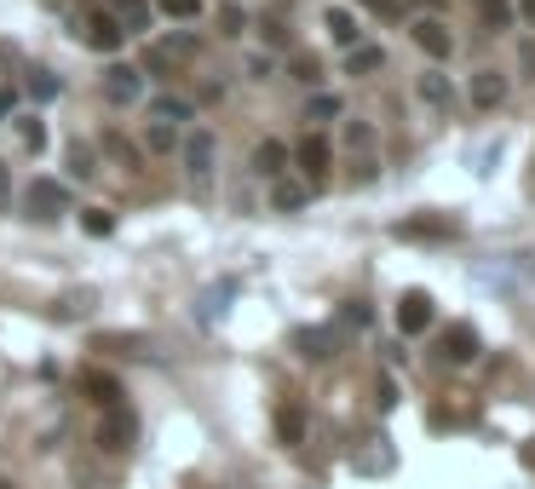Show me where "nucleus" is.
<instances>
[{
  "mask_svg": "<svg viewBox=\"0 0 535 489\" xmlns=\"http://www.w3.org/2000/svg\"><path fill=\"white\" fill-rule=\"evenodd\" d=\"M24 208H29V219H58V213H70V190L58 179H35L24 190Z\"/></svg>",
  "mask_w": 535,
  "mask_h": 489,
  "instance_id": "f03ea898",
  "label": "nucleus"
},
{
  "mask_svg": "<svg viewBox=\"0 0 535 489\" xmlns=\"http://www.w3.org/2000/svg\"><path fill=\"white\" fill-rule=\"evenodd\" d=\"M305 202H311V190H305L300 179H277V190H271V208L277 213H300Z\"/></svg>",
  "mask_w": 535,
  "mask_h": 489,
  "instance_id": "a211bd4d",
  "label": "nucleus"
},
{
  "mask_svg": "<svg viewBox=\"0 0 535 489\" xmlns=\"http://www.w3.org/2000/svg\"><path fill=\"white\" fill-rule=\"evenodd\" d=\"M29 93H35V98H58V75H52V70H29Z\"/></svg>",
  "mask_w": 535,
  "mask_h": 489,
  "instance_id": "c85d7f7f",
  "label": "nucleus"
},
{
  "mask_svg": "<svg viewBox=\"0 0 535 489\" xmlns=\"http://www.w3.org/2000/svg\"><path fill=\"white\" fill-rule=\"evenodd\" d=\"M110 6H116L110 18H116L121 29H150V6H144V0H110Z\"/></svg>",
  "mask_w": 535,
  "mask_h": 489,
  "instance_id": "aec40b11",
  "label": "nucleus"
},
{
  "mask_svg": "<svg viewBox=\"0 0 535 489\" xmlns=\"http://www.w3.org/2000/svg\"><path fill=\"white\" fill-rule=\"evenodd\" d=\"M81 231H87V236H110V231H116V219H110L104 208H87V213H81Z\"/></svg>",
  "mask_w": 535,
  "mask_h": 489,
  "instance_id": "bb28decb",
  "label": "nucleus"
},
{
  "mask_svg": "<svg viewBox=\"0 0 535 489\" xmlns=\"http://www.w3.org/2000/svg\"><path fill=\"white\" fill-rule=\"evenodd\" d=\"M524 12H530V18H535V0H524Z\"/></svg>",
  "mask_w": 535,
  "mask_h": 489,
  "instance_id": "79ce46f5",
  "label": "nucleus"
},
{
  "mask_svg": "<svg viewBox=\"0 0 535 489\" xmlns=\"http://www.w3.org/2000/svg\"><path fill=\"white\" fill-rule=\"evenodd\" d=\"M121 35H127V29H121L110 12H87V18H81V41H87L93 52H116Z\"/></svg>",
  "mask_w": 535,
  "mask_h": 489,
  "instance_id": "39448f33",
  "label": "nucleus"
},
{
  "mask_svg": "<svg viewBox=\"0 0 535 489\" xmlns=\"http://www.w3.org/2000/svg\"><path fill=\"white\" fill-rule=\"evenodd\" d=\"M81 392L93 397L98 409H116V403H121V380H116V374H104V369H87V374H81Z\"/></svg>",
  "mask_w": 535,
  "mask_h": 489,
  "instance_id": "9b49d317",
  "label": "nucleus"
},
{
  "mask_svg": "<svg viewBox=\"0 0 535 489\" xmlns=\"http://www.w3.org/2000/svg\"><path fill=\"white\" fill-rule=\"evenodd\" d=\"M432 317H438V300H432V294H420V288H409L403 305H397V328H403V334H426Z\"/></svg>",
  "mask_w": 535,
  "mask_h": 489,
  "instance_id": "20e7f679",
  "label": "nucleus"
},
{
  "mask_svg": "<svg viewBox=\"0 0 535 489\" xmlns=\"http://www.w3.org/2000/svg\"><path fill=\"white\" fill-rule=\"evenodd\" d=\"M294 162H300L311 179H323V173H328V139H317V133L300 139V144H294Z\"/></svg>",
  "mask_w": 535,
  "mask_h": 489,
  "instance_id": "ddd939ff",
  "label": "nucleus"
},
{
  "mask_svg": "<svg viewBox=\"0 0 535 489\" xmlns=\"http://www.w3.org/2000/svg\"><path fill=\"white\" fill-rule=\"evenodd\" d=\"M139 93H144V81H139L133 64H110V70H104V98H110V104H139Z\"/></svg>",
  "mask_w": 535,
  "mask_h": 489,
  "instance_id": "423d86ee",
  "label": "nucleus"
},
{
  "mask_svg": "<svg viewBox=\"0 0 535 489\" xmlns=\"http://www.w3.org/2000/svg\"><path fill=\"white\" fill-rule=\"evenodd\" d=\"M323 29H328V35H334V47H357V18H351V12H346V6H328V12H323Z\"/></svg>",
  "mask_w": 535,
  "mask_h": 489,
  "instance_id": "dca6fc26",
  "label": "nucleus"
},
{
  "mask_svg": "<svg viewBox=\"0 0 535 489\" xmlns=\"http://www.w3.org/2000/svg\"><path fill=\"white\" fill-rule=\"evenodd\" d=\"M518 455H524V466L535 472V438H530V443H518Z\"/></svg>",
  "mask_w": 535,
  "mask_h": 489,
  "instance_id": "4c0bfd02",
  "label": "nucleus"
},
{
  "mask_svg": "<svg viewBox=\"0 0 535 489\" xmlns=\"http://www.w3.org/2000/svg\"><path fill=\"white\" fill-rule=\"evenodd\" d=\"M282 167H288V144H277V139H265L254 150V173H265V179H277Z\"/></svg>",
  "mask_w": 535,
  "mask_h": 489,
  "instance_id": "6ab92c4d",
  "label": "nucleus"
},
{
  "mask_svg": "<svg viewBox=\"0 0 535 489\" xmlns=\"http://www.w3.org/2000/svg\"><path fill=\"white\" fill-rule=\"evenodd\" d=\"M277 438L294 449V443H305V409L288 397V403H277Z\"/></svg>",
  "mask_w": 535,
  "mask_h": 489,
  "instance_id": "4468645a",
  "label": "nucleus"
},
{
  "mask_svg": "<svg viewBox=\"0 0 535 489\" xmlns=\"http://www.w3.org/2000/svg\"><path fill=\"white\" fill-rule=\"evenodd\" d=\"M0 196H12V173H6V162H0Z\"/></svg>",
  "mask_w": 535,
  "mask_h": 489,
  "instance_id": "ea45409f",
  "label": "nucleus"
},
{
  "mask_svg": "<svg viewBox=\"0 0 535 489\" xmlns=\"http://www.w3.org/2000/svg\"><path fill=\"white\" fill-rule=\"evenodd\" d=\"M294 346H300V357L323 363V357H334V334L328 328H294Z\"/></svg>",
  "mask_w": 535,
  "mask_h": 489,
  "instance_id": "2eb2a0df",
  "label": "nucleus"
},
{
  "mask_svg": "<svg viewBox=\"0 0 535 489\" xmlns=\"http://www.w3.org/2000/svg\"><path fill=\"white\" fill-rule=\"evenodd\" d=\"M150 121L156 127H179V121H196V110L185 98H150Z\"/></svg>",
  "mask_w": 535,
  "mask_h": 489,
  "instance_id": "f3484780",
  "label": "nucleus"
},
{
  "mask_svg": "<svg viewBox=\"0 0 535 489\" xmlns=\"http://www.w3.org/2000/svg\"><path fill=\"white\" fill-rule=\"evenodd\" d=\"M340 110H346V104H340L334 93H317L311 104H305V121H340Z\"/></svg>",
  "mask_w": 535,
  "mask_h": 489,
  "instance_id": "b1692460",
  "label": "nucleus"
},
{
  "mask_svg": "<svg viewBox=\"0 0 535 489\" xmlns=\"http://www.w3.org/2000/svg\"><path fill=\"white\" fill-rule=\"evenodd\" d=\"M415 93H420V104H426V110H438V116L449 110V104H455V87H449V75H438V70H426V75H420V87H415Z\"/></svg>",
  "mask_w": 535,
  "mask_h": 489,
  "instance_id": "f8f14e48",
  "label": "nucleus"
},
{
  "mask_svg": "<svg viewBox=\"0 0 535 489\" xmlns=\"http://www.w3.org/2000/svg\"><path fill=\"white\" fill-rule=\"evenodd\" d=\"M495 104H507V75L478 70L472 75V110H495Z\"/></svg>",
  "mask_w": 535,
  "mask_h": 489,
  "instance_id": "1a4fd4ad",
  "label": "nucleus"
},
{
  "mask_svg": "<svg viewBox=\"0 0 535 489\" xmlns=\"http://www.w3.org/2000/svg\"><path fill=\"white\" fill-rule=\"evenodd\" d=\"M167 18H179V24H190V18H202V0H162Z\"/></svg>",
  "mask_w": 535,
  "mask_h": 489,
  "instance_id": "cd10ccee",
  "label": "nucleus"
},
{
  "mask_svg": "<svg viewBox=\"0 0 535 489\" xmlns=\"http://www.w3.org/2000/svg\"><path fill=\"white\" fill-rule=\"evenodd\" d=\"M70 173H75V179H93V173H98L93 144H75V150H70Z\"/></svg>",
  "mask_w": 535,
  "mask_h": 489,
  "instance_id": "a878e982",
  "label": "nucleus"
},
{
  "mask_svg": "<svg viewBox=\"0 0 535 489\" xmlns=\"http://www.w3.org/2000/svg\"><path fill=\"white\" fill-rule=\"evenodd\" d=\"M0 489H18V484H12V478H0Z\"/></svg>",
  "mask_w": 535,
  "mask_h": 489,
  "instance_id": "37998d69",
  "label": "nucleus"
},
{
  "mask_svg": "<svg viewBox=\"0 0 535 489\" xmlns=\"http://www.w3.org/2000/svg\"><path fill=\"white\" fill-rule=\"evenodd\" d=\"M346 323H351V328H369V305L351 300V305H346Z\"/></svg>",
  "mask_w": 535,
  "mask_h": 489,
  "instance_id": "473e14b6",
  "label": "nucleus"
},
{
  "mask_svg": "<svg viewBox=\"0 0 535 489\" xmlns=\"http://www.w3.org/2000/svg\"><path fill=\"white\" fill-rule=\"evenodd\" d=\"M24 144H29V150H41V144H47V133H41V121H24Z\"/></svg>",
  "mask_w": 535,
  "mask_h": 489,
  "instance_id": "72a5a7b5",
  "label": "nucleus"
},
{
  "mask_svg": "<svg viewBox=\"0 0 535 489\" xmlns=\"http://www.w3.org/2000/svg\"><path fill=\"white\" fill-rule=\"evenodd\" d=\"M219 29H225V35H242V29H248V18H242L236 6H225V12H219Z\"/></svg>",
  "mask_w": 535,
  "mask_h": 489,
  "instance_id": "2f4dec72",
  "label": "nucleus"
},
{
  "mask_svg": "<svg viewBox=\"0 0 535 489\" xmlns=\"http://www.w3.org/2000/svg\"><path fill=\"white\" fill-rule=\"evenodd\" d=\"M196 58V35H162V41H150V64H190Z\"/></svg>",
  "mask_w": 535,
  "mask_h": 489,
  "instance_id": "9d476101",
  "label": "nucleus"
},
{
  "mask_svg": "<svg viewBox=\"0 0 535 489\" xmlns=\"http://www.w3.org/2000/svg\"><path fill=\"white\" fill-rule=\"evenodd\" d=\"M524 75L535 81V47H530V41H524Z\"/></svg>",
  "mask_w": 535,
  "mask_h": 489,
  "instance_id": "58836bf2",
  "label": "nucleus"
},
{
  "mask_svg": "<svg viewBox=\"0 0 535 489\" xmlns=\"http://www.w3.org/2000/svg\"><path fill=\"white\" fill-rule=\"evenodd\" d=\"M144 144H150V150H167V144H173V127H156V121H150V127H144Z\"/></svg>",
  "mask_w": 535,
  "mask_h": 489,
  "instance_id": "7c9ffc66",
  "label": "nucleus"
},
{
  "mask_svg": "<svg viewBox=\"0 0 535 489\" xmlns=\"http://www.w3.org/2000/svg\"><path fill=\"white\" fill-rule=\"evenodd\" d=\"M478 346H484V340H478V328H472V323L443 328V340H438V351L449 357V363H472V357H478Z\"/></svg>",
  "mask_w": 535,
  "mask_h": 489,
  "instance_id": "0eeeda50",
  "label": "nucleus"
},
{
  "mask_svg": "<svg viewBox=\"0 0 535 489\" xmlns=\"http://www.w3.org/2000/svg\"><path fill=\"white\" fill-rule=\"evenodd\" d=\"M0 116H12V93H0Z\"/></svg>",
  "mask_w": 535,
  "mask_h": 489,
  "instance_id": "a19ab883",
  "label": "nucleus"
},
{
  "mask_svg": "<svg viewBox=\"0 0 535 489\" xmlns=\"http://www.w3.org/2000/svg\"><path fill=\"white\" fill-rule=\"evenodd\" d=\"M294 75H300V81H317V58H294Z\"/></svg>",
  "mask_w": 535,
  "mask_h": 489,
  "instance_id": "c9c22d12",
  "label": "nucleus"
},
{
  "mask_svg": "<svg viewBox=\"0 0 535 489\" xmlns=\"http://www.w3.org/2000/svg\"><path fill=\"white\" fill-rule=\"evenodd\" d=\"M93 443L104 449V455H127V449L139 443V415H133L127 403H116V409H104V415H98Z\"/></svg>",
  "mask_w": 535,
  "mask_h": 489,
  "instance_id": "f257e3e1",
  "label": "nucleus"
},
{
  "mask_svg": "<svg viewBox=\"0 0 535 489\" xmlns=\"http://www.w3.org/2000/svg\"><path fill=\"white\" fill-rule=\"evenodd\" d=\"M363 6H369V12H380V18H392V12H397V0H363Z\"/></svg>",
  "mask_w": 535,
  "mask_h": 489,
  "instance_id": "e433bc0d",
  "label": "nucleus"
},
{
  "mask_svg": "<svg viewBox=\"0 0 535 489\" xmlns=\"http://www.w3.org/2000/svg\"><path fill=\"white\" fill-rule=\"evenodd\" d=\"M478 18H484V29H512L518 24L512 0H478Z\"/></svg>",
  "mask_w": 535,
  "mask_h": 489,
  "instance_id": "412c9836",
  "label": "nucleus"
},
{
  "mask_svg": "<svg viewBox=\"0 0 535 489\" xmlns=\"http://www.w3.org/2000/svg\"><path fill=\"white\" fill-rule=\"evenodd\" d=\"M374 397H380V409H392V403H397V386H392V380H380V386H374Z\"/></svg>",
  "mask_w": 535,
  "mask_h": 489,
  "instance_id": "f704fd0d",
  "label": "nucleus"
},
{
  "mask_svg": "<svg viewBox=\"0 0 535 489\" xmlns=\"http://www.w3.org/2000/svg\"><path fill=\"white\" fill-rule=\"evenodd\" d=\"M409 35H415V47L426 52V58H449V52H455V35L443 29V18H420Z\"/></svg>",
  "mask_w": 535,
  "mask_h": 489,
  "instance_id": "6e6552de",
  "label": "nucleus"
},
{
  "mask_svg": "<svg viewBox=\"0 0 535 489\" xmlns=\"http://www.w3.org/2000/svg\"><path fill=\"white\" fill-rule=\"evenodd\" d=\"M213 156H219V139H213L208 127H196V133L185 139V167H190L196 185H208L213 179Z\"/></svg>",
  "mask_w": 535,
  "mask_h": 489,
  "instance_id": "7ed1b4c3",
  "label": "nucleus"
},
{
  "mask_svg": "<svg viewBox=\"0 0 535 489\" xmlns=\"http://www.w3.org/2000/svg\"><path fill=\"white\" fill-rule=\"evenodd\" d=\"M104 150H110V156H116V162L127 167V173H139V150L121 139V133H104Z\"/></svg>",
  "mask_w": 535,
  "mask_h": 489,
  "instance_id": "393cba45",
  "label": "nucleus"
},
{
  "mask_svg": "<svg viewBox=\"0 0 535 489\" xmlns=\"http://www.w3.org/2000/svg\"><path fill=\"white\" fill-rule=\"evenodd\" d=\"M380 64H386V52L380 47H351L346 52V75H374Z\"/></svg>",
  "mask_w": 535,
  "mask_h": 489,
  "instance_id": "4be33fe9",
  "label": "nucleus"
},
{
  "mask_svg": "<svg viewBox=\"0 0 535 489\" xmlns=\"http://www.w3.org/2000/svg\"><path fill=\"white\" fill-rule=\"evenodd\" d=\"M346 144H351V150H369V144H374V127H369V121H351V127H346Z\"/></svg>",
  "mask_w": 535,
  "mask_h": 489,
  "instance_id": "c756f323",
  "label": "nucleus"
},
{
  "mask_svg": "<svg viewBox=\"0 0 535 489\" xmlns=\"http://www.w3.org/2000/svg\"><path fill=\"white\" fill-rule=\"evenodd\" d=\"M397 236H432V242H449V236H455V225H438V219H403V225H397Z\"/></svg>",
  "mask_w": 535,
  "mask_h": 489,
  "instance_id": "5701e85b",
  "label": "nucleus"
}]
</instances>
